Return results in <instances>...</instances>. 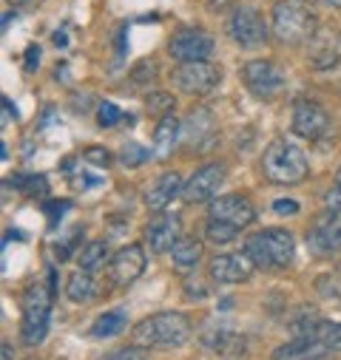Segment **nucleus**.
Listing matches in <instances>:
<instances>
[{
    "label": "nucleus",
    "instance_id": "f257e3e1",
    "mask_svg": "<svg viewBox=\"0 0 341 360\" xmlns=\"http://www.w3.org/2000/svg\"><path fill=\"white\" fill-rule=\"evenodd\" d=\"M191 340V323L180 312H159L134 326V343L145 349H180Z\"/></svg>",
    "mask_w": 341,
    "mask_h": 360
},
{
    "label": "nucleus",
    "instance_id": "f03ea898",
    "mask_svg": "<svg viewBox=\"0 0 341 360\" xmlns=\"http://www.w3.org/2000/svg\"><path fill=\"white\" fill-rule=\"evenodd\" d=\"M318 32L316 12L304 0H279L273 6V34L285 46H302Z\"/></svg>",
    "mask_w": 341,
    "mask_h": 360
},
{
    "label": "nucleus",
    "instance_id": "7ed1b4c3",
    "mask_svg": "<svg viewBox=\"0 0 341 360\" xmlns=\"http://www.w3.org/2000/svg\"><path fill=\"white\" fill-rule=\"evenodd\" d=\"M262 170L273 185H299L307 179V159L304 150L287 139H273L262 153Z\"/></svg>",
    "mask_w": 341,
    "mask_h": 360
},
{
    "label": "nucleus",
    "instance_id": "20e7f679",
    "mask_svg": "<svg viewBox=\"0 0 341 360\" xmlns=\"http://www.w3.org/2000/svg\"><path fill=\"white\" fill-rule=\"evenodd\" d=\"M244 252L259 269H285L296 255V241L287 230H262L244 241Z\"/></svg>",
    "mask_w": 341,
    "mask_h": 360
},
{
    "label": "nucleus",
    "instance_id": "39448f33",
    "mask_svg": "<svg viewBox=\"0 0 341 360\" xmlns=\"http://www.w3.org/2000/svg\"><path fill=\"white\" fill-rule=\"evenodd\" d=\"M51 287L49 284H35L23 295V321H20V338L26 346H37L46 332H49V318H51Z\"/></svg>",
    "mask_w": 341,
    "mask_h": 360
},
{
    "label": "nucleus",
    "instance_id": "423d86ee",
    "mask_svg": "<svg viewBox=\"0 0 341 360\" xmlns=\"http://www.w3.org/2000/svg\"><path fill=\"white\" fill-rule=\"evenodd\" d=\"M174 85L180 88L182 94H191V97H205L211 91H216V85L222 82V68L216 63H208V60H197V63H182L177 71H174Z\"/></svg>",
    "mask_w": 341,
    "mask_h": 360
},
{
    "label": "nucleus",
    "instance_id": "0eeeda50",
    "mask_svg": "<svg viewBox=\"0 0 341 360\" xmlns=\"http://www.w3.org/2000/svg\"><path fill=\"white\" fill-rule=\"evenodd\" d=\"M228 34L239 49H259L268 40V23L256 9H236L228 20Z\"/></svg>",
    "mask_w": 341,
    "mask_h": 360
},
{
    "label": "nucleus",
    "instance_id": "6e6552de",
    "mask_svg": "<svg viewBox=\"0 0 341 360\" xmlns=\"http://www.w3.org/2000/svg\"><path fill=\"white\" fill-rule=\"evenodd\" d=\"M242 79L256 97L273 100L285 91V74L271 60H253L242 68Z\"/></svg>",
    "mask_w": 341,
    "mask_h": 360
},
{
    "label": "nucleus",
    "instance_id": "1a4fd4ad",
    "mask_svg": "<svg viewBox=\"0 0 341 360\" xmlns=\"http://www.w3.org/2000/svg\"><path fill=\"white\" fill-rule=\"evenodd\" d=\"M168 51L180 63H197V60H208L213 51V37L202 29H180L168 43Z\"/></svg>",
    "mask_w": 341,
    "mask_h": 360
},
{
    "label": "nucleus",
    "instance_id": "9d476101",
    "mask_svg": "<svg viewBox=\"0 0 341 360\" xmlns=\"http://www.w3.org/2000/svg\"><path fill=\"white\" fill-rule=\"evenodd\" d=\"M225 176H228L225 165L211 162V165L199 167V170H197V173L188 179V182H185V191H182V196H185L188 202H211V199L216 196V191L222 188Z\"/></svg>",
    "mask_w": 341,
    "mask_h": 360
},
{
    "label": "nucleus",
    "instance_id": "9b49d317",
    "mask_svg": "<svg viewBox=\"0 0 341 360\" xmlns=\"http://www.w3.org/2000/svg\"><path fill=\"white\" fill-rule=\"evenodd\" d=\"M293 131L304 139H321L330 131V117L316 100H299L293 105Z\"/></svg>",
    "mask_w": 341,
    "mask_h": 360
},
{
    "label": "nucleus",
    "instance_id": "f8f14e48",
    "mask_svg": "<svg viewBox=\"0 0 341 360\" xmlns=\"http://www.w3.org/2000/svg\"><path fill=\"white\" fill-rule=\"evenodd\" d=\"M208 219H219V221L233 224L236 230H244V227L256 219V210H253V205H250L244 196L230 193V196H219V199L211 202Z\"/></svg>",
    "mask_w": 341,
    "mask_h": 360
},
{
    "label": "nucleus",
    "instance_id": "ddd939ff",
    "mask_svg": "<svg viewBox=\"0 0 341 360\" xmlns=\"http://www.w3.org/2000/svg\"><path fill=\"white\" fill-rule=\"evenodd\" d=\"M253 266L247 252H222L211 261V278L219 284H239L253 276Z\"/></svg>",
    "mask_w": 341,
    "mask_h": 360
},
{
    "label": "nucleus",
    "instance_id": "4468645a",
    "mask_svg": "<svg viewBox=\"0 0 341 360\" xmlns=\"http://www.w3.org/2000/svg\"><path fill=\"white\" fill-rule=\"evenodd\" d=\"M307 57L318 71L333 68L341 60V34L335 29H321L307 40Z\"/></svg>",
    "mask_w": 341,
    "mask_h": 360
},
{
    "label": "nucleus",
    "instance_id": "2eb2a0df",
    "mask_svg": "<svg viewBox=\"0 0 341 360\" xmlns=\"http://www.w3.org/2000/svg\"><path fill=\"white\" fill-rule=\"evenodd\" d=\"M142 269H145V250L128 244L111 258V281L117 287H128L142 276Z\"/></svg>",
    "mask_w": 341,
    "mask_h": 360
},
{
    "label": "nucleus",
    "instance_id": "dca6fc26",
    "mask_svg": "<svg viewBox=\"0 0 341 360\" xmlns=\"http://www.w3.org/2000/svg\"><path fill=\"white\" fill-rule=\"evenodd\" d=\"M145 241L151 252H170L180 241V219L170 213H156V219L145 227Z\"/></svg>",
    "mask_w": 341,
    "mask_h": 360
},
{
    "label": "nucleus",
    "instance_id": "f3484780",
    "mask_svg": "<svg viewBox=\"0 0 341 360\" xmlns=\"http://www.w3.org/2000/svg\"><path fill=\"white\" fill-rule=\"evenodd\" d=\"M180 191H185V188H182V176L174 173V170L162 173L156 182L148 188V193H145V207H148L151 213H165V210L170 207V202L180 196Z\"/></svg>",
    "mask_w": 341,
    "mask_h": 360
},
{
    "label": "nucleus",
    "instance_id": "a211bd4d",
    "mask_svg": "<svg viewBox=\"0 0 341 360\" xmlns=\"http://www.w3.org/2000/svg\"><path fill=\"white\" fill-rule=\"evenodd\" d=\"M199 338H202V346L216 354H239L244 349L242 335H236L230 326H222V323H208Z\"/></svg>",
    "mask_w": 341,
    "mask_h": 360
},
{
    "label": "nucleus",
    "instance_id": "6ab92c4d",
    "mask_svg": "<svg viewBox=\"0 0 341 360\" xmlns=\"http://www.w3.org/2000/svg\"><path fill=\"white\" fill-rule=\"evenodd\" d=\"M330 352L318 338H296L273 352V360H321Z\"/></svg>",
    "mask_w": 341,
    "mask_h": 360
},
{
    "label": "nucleus",
    "instance_id": "aec40b11",
    "mask_svg": "<svg viewBox=\"0 0 341 360\" xmlns=\"http://www.w3.org/2000/svg\"><path fill=\"white\" fill-rule=\"evenodd\" d=\"M180 139H182V125H180V120H177L174 114L162 117L159 125H156V134H154V156H156V159L168 156Z\"/></svg>",
    "mask_w": 341,
    "mask_h": 360
},
{
    "label": "nucleus",
    "instance_id": "412c9836",
    "mask_svg": "<svg viewBox=\"0 0 341 360\" xmlns=\"http://www.w3.org/2000/svg\"><path fill=\"white\" fill-rule=\"evenodd\" d=\"M182 139L188 145H194V148H202L205 142L213 139V120H211V114L205 108L191 111V117L185 122V131H182Z\"/></svg>",
    "mask_w": 341,
    "mask_h": 360
},
{
    "label": "nucleus",
    "instance_id": "4be33fe9",
    "mask_svg": "<svg viewBox=\"0 0 341 360\" xmlns=\"http://www.w3.org/2000/svg\"><path fill=\"white\" fill-rule=\"evenodd\" d=\"M170 258H174V264H177L180 269H191V266H197L199 258H202V241H197L194 236L180 238V241L174 244V250H170Z\"/></svg>",
    "mask_w": 341,
    "mask_h": 360
},
{
    "label": "nucleus",
    "instance_id": "5701e85b",
    "mask_svg": "<svg viewBox=\"0 0 341 360\" xmlns=\"http://www.w3.org/2000/svg\"><path fill=\"white\" fill-rule=\"evenodd\" d=\"M66 295H68L74 304L92 301V295H94V281H92L89 269H77V273H71L68 287H66Z\"/></svg>",
    "mask_w": 341,
    "mask_h": 360
},
{
    "label": "nucleus",
    "instance_id": "b1692460",
    "mask_svg": "<svg viewBox=\"0 0 341 360\" xmlns=\"http://www.w3.org/2000/svg\"><path fill=\"white\" fill-rule=\"evenodd\" d=\"M125 323H128L125 309H111V312H106V315H100V318L94 321L92 335H94V338H111V335H120V332L125 329Z\"/></svg>",
    "mask_w": 341,
    "mask_h": 360
},
{
    "label": "nucleus",
    "instance_id": "393cba45",
    "mask_svg": "<svg viewBox=\"0 0 341 360\" xmlns=\"http://www.w3.org/2000/svg\"><path fill=\"white\" fill-rule=\"evenodd\" d=\"M106 258H108V247H106V241H89L82 250H80V269H97V266H103L106 264Z\"/></svg>",
    "mask_w": 341,
    "mask_h": 360
},
{
    "label": "nucleus",
    "instance_id": "a878e982",
    "mask_svg": "<svg viewBox=\"0 0 341 360\" xmlns=\"http://www.w3.org/2000/svg\"><path fill=\"white\" fill-rule=\"evenodd\" d=\"M205 236H208V241H213V244H228V241H233V238L239 236V230H236L233 224H228V221L208 219V224H205Z\"/></svg>",
    "mask_w": 341,
    "mask_h": 360
},
{
    "label": "nucleus",
    "instance_id": "bb28decb",
    "mask_svg": "<svg viewBox=\"0 0 341 360\" xmlns=\"http://www.w3.org/2000/svg\"><path fill=\"white\" fill-rule=\"evenodd\" d=\"M174 97H170L168 91H148L145 97V108L148 114H156V117H168V114H174Z\"/></svg>",
    "mask_w": 341,
    "mask_h": 360
},
{
    "label": "nucleus",
    "instance_id": "cd10ccee",
    "mask_svg": "<svg viewBox=\"0 0 341 360\" xmlns=\"http://www.w3.org/2000/svg\"><path fill=\"white\" fill-rule=\"evenodd\" d=\"M151 156H154V150H145V148L137 145V142H125L123 150H120V159H123V165H128V167H140V165L148 162Z\"/></svg>",
    "mask_w": 341,
    "mask_h": 360
},
{
    "label": "nucleus",
    "instance_id": "c85d7f7f",
    "mask_svg": "<svg viewBox=\"0 0 341 360\" xmlns=\"http://www.w3.org/2000/svg\"><path fill=\"white\" fill-rule=\"evenodd\" d=\"M316 338H318L324 346H330V349L341 352V323L321 321V323H318V329H316Z\"/></svg>",
    "mask_w": 341,
    "mask_h": 360
},
{
    "label": "nucleus",
    "instance_id": "c756f323",
    "mask_svg": "<svg viewBox=\"0 0 341 360\" xmlns=\"http://www.w3.org/2000/svg\"><path fill=\"white\" fill-rule=\"evenodd\" d=\"M120 120H123V111H120L114 103L103 100L100 108H97V122H100V128H114Z\"/></svg>",
    "mask_w": 341,
    "mask_h": 360
},
{
    "label": "nucleus",
    "instance_id": "7c9ffc66",
    "mask_svg": "<svg viewBox=\"0 0 341 360\" xmlns=\"http://www.w3.org/2000/svg\"><path fill=\"white\" fill-rule=\"evenodd\" d=\"M82 241V227H74L71 230V236H66L63 241H57V261H66V258H71V252H74V247Z\"/></svg>",
    "mask_w": 341,
    "mask_h": 360
},
{
    "label": "nucleus",
    "instance_id": "2f4dec72",
    "mask_svg": "<svg viewBox=\"0 0 341 360\" xmlns=\"http://www.w3.org/2000/svg\"><path fill=\"white\" fill-rule=\"evenodd\" d=\"M103 360H145V346H125V349H117L111 354H106Z\"/></svg>",
    "mask_w": 341,
    "mask_h": 360
},
{
    "label": "nucleus",
    "instance_id": "473e14b6",
    "mask_svg": "<svg viewBox=\"0 0 341 360\" xmlns=\"http://www.w3.org/2000/svg\"><path fill=\"white\" fill-rule=\"evenodd\" d=\"M82 159L89 162V165H97V167H106V165H111V153H108L106 148H85Z\"/></svg>",
    "mask_w": 341,
    "mask_h": 360
},
{
    "label": "nucleus",
    "instance_id": "72a5a7b5",
    "mask_svg": "<svg viewBox=\"0 0 341 360\" xmlns=\"http://www.w3.org/2000/svg\"><path fill=\"white\" fill-rule=\"evenodd\" d=\"M273 213H279V216H296L299 213V202H293V199H276L273 202Z\"/></svg>",
    "mask_w": 341,
    "mask_h": 360
},
{
    "label": "nucleus",
    "instance_id": "f704fd0d",
    "mask_svg": "<svg viewBox=\"0 0 341 360\" xmlns=\"http://www.w3.org/2000/svg\"><path fill=\"white\" fill-rule=\"evenodd\" d=\"M66 207H68V202H51V205L46 207V213H49V224H51V227H57V221H60V216L66 213Z\"/></svg>",
    "mask_w": 341,
    "mask_h": 360
},
{
    "label": "nucleus",
    "instance_id": "c9c22d12",
    "mask_svg": "<svg viewBox=\"0 0 341 360\" xmlns=\"http://www.w3.org/2000/svg\"><path fill=\"white\" fill-rule=\"evenodd\" d=\"M154 74H156V71H154V63H137V68H134L131 77H134L137 82H145V77L154 79Z\"/></svg>",
    "mask_w": 341,
    "mask_h": 360
},
{
    "label": "nucleus",
    "instance_id": "e433bc0d",
    "mask_svg": "<svg viewBox=\"0 0 341 360\" xmlns=\"http://www.w3.org/2000/svg\"><path fill=\"white\" fill-rule=\"evenodd\" d=\"M37 63H40V46H29V49H26V68L35 71Z\"/></svg>",
    "mask_w": 341,
    "mask_h": 360
},
{
    "label": "nucleus",
    "instance_id": "4c0bfd02",
    "mask_svg": "<svg viewBox=\"0 0 341 360\" xmlns=\"http://www.w3.org/2000/svg\"><path fill=\"white\" fill-rule=\"evenodd\" d=\"M4 111H6V114H4V122H9V120H15V117H18V111H15V105H12V103H9L6 97H4Z\"/></svg>",
    "mask_w": 341,
    "mask_h": 360
},
{
    "label": "nucleus",
    "instance_id": "58836bf2",
    "mask_svg": "<svg viewBox=\"0 0 341 360\" xmlns=\"http://www.w3.org/2000/svg\"><path fill=\"white\" fill-rule=\"evenodd\" d=\"M54 43H57L60 49H66V43H68V40H66V32H54Z\"/></svg>",
    "mask_w": 341,
    "mask_h": 360
},
{
    "label": "nucleus",
    "instance_id": "ea45409f",
    "mask_svg": "<svg viewBox=\"0 0 341 360\" xmlns=\"http://www.w3.org/2000/svg\"><path fill=\"white\" fill-rule=\"evenodd\" d=\"M225 4H228V0H211V4H208V6H211L213 12H219V9H225Z\"/></svg>",
    "mask_w": 341,
    "mask_h": 360
},
{
    "label": "nucleus",
    "instance_id": "a19ab883",
    "mask_svg": "<svg viewBox=\"0 0 341 360\" xmlns=\"http://www.w3.org/2000/svg\"><path fill=\"white\" fill-rule=\"evenodd\" d=\"M4 360H12V346H9V340H4Z\"/></svg>",
    "mask_w": 341,
    "mask_h": 360
},
{
    "label": "nucleus",
    "instance_id": "79ce46f5",
    "mask_svg": "<svg viewBox=\"0 0 341 360\" xmlns=\"http://www.w3.org/2000/svg\"><path fill=\"white\" fill-rule=\"evenodd\" d=\"M324 6H335V9H341V0H321Z\"/></svg>",
    "mask_w": 341,
    "mask_h": 360
},
{
    "label": "nucleus",
    "instance_id": "37998d69",
    "mask_svg": "<svg viewBox=\"0 0 341 360\" xmlns=\"http://www.w3.org/2000/svg\"><path fill=\"white\" fill-rule=\"evenodd\" d=\"M335 188L341 191V170H338V176H335Z\"/></svg>",
    "mask_w": 341,
    "mask_h": 360
},
{
    "label": "nucleus",
    "instance_id": "c03bdc74",
    "mask_svg": "<svg viewBox=\"0 0 341 360\" xmlns=\"http://www.w3.org/2000/svg\"><path fill=\"white\" fill-rule=\"evenodd\" d=\"M15 4H20V0H15Z\"/></svg>",
    "mask_w": 341,
    "mask_h": 360
}]
</instances>
